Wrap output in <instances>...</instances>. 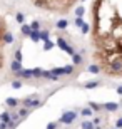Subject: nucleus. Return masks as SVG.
Here are the masks:
<instances>
[{
	"label": "nucleus",
	"mask_w": 122,
	"mask_h": 129,
	"mask_svg": "<svg viewBox=\"0 0 122 129\" xmlns=\"http://www.w3.org/2000/svg\"><path fill=\"white\" fill-rule=\"evenodd\" d=\"M90 20L94 62L104 74L122 79V0H94Z\"/></svg>",
	"instance_id": "1"
},
{
	"label": "nucleus",
	"mask_w": 122,
	"mask_h": 129,
	"mask_svg": "<svg viewBox=\"0 0 122 129\" xmlns=\"http://www.w3.org/2000/svg\"><path fill=\"white\" fill-rule=\"evenodd\" d=\"M32 4L42 10L64 15V14H69L74 9L77 0H32Z\"/></svg>",
	"instance_id": "2"
},
{
	"label": "nucleus",
	"mask_w": 122,
	"mask_h": 129,
	"mask_svg": "<svg viewBox=\"0 0 122 129\" xmlns=\"http://www.w3.org/2000/svg\"><path fill=\"white\" fill-rule=\"evenodd\" d=\"M9 40H12V37L9 35V27L5 19L0 17V69L5 64V45L9 44Z\"/></svg>",
	"instance_id": "3"
}]
</instances>
